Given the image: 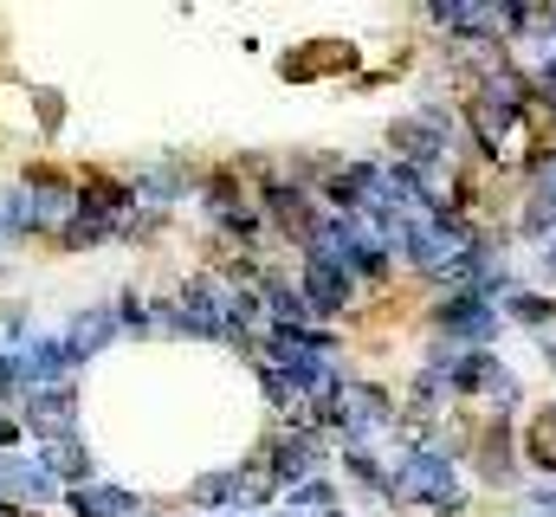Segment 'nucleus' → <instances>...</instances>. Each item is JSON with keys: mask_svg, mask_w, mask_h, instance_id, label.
Masks as SVG:
<instances>
[{"mask_svg": "<svg viewBox=\"0 0 556 517\" xmlns=\"http://www.w3.org/2000/svg\"><path fill=\"white\" fill-rule=\"evenodd\" d=\"M20 427L33 446H59V440H78V382H59V388H39V394H20L13 401Z\"/></svg>", "mask_w": 556, "mask_h": 517, "instance_id": "1", "label": "nucleus"}, {"mask_svg": "<svg viewBox=\"0 0 556 517\" xmlns=\"http://www.w3.org/2000/svg\"><path fill=\"white\" fill-rule=\"evenodd\" d=\"M59 343H65L72 369H85L91 356H104V350L117 343V311H111V304H85V311H72V324L59 330Z\"/></svg>", "mask_w": 556, "mask_h": 517, "instance_id": "2", "label": "nucleus"}, {"mask_svg": "<svg viewBox=\"0 0 556 517\" xmlns=\"http://www.w3.org/2000/svg\"><path fill=\"white\" fill-rule=\"evenodd\" d=\"M65 517H149L137 492H124V486H104V479H91V486H72L65 492Z\"/></svg>", "mask_w": 556, "mask_h": 517, "instance_id": "3", "label": "nucleus"}, {"mask_svg": "<svg viewBox=\"0 0 556 517\" xmlns=\"http://www.w3.org/2000/svg\"><path fill=\"white\" fill-rule=\"evenodd\" d=\"M39 466L72 492V486H91L98 479V459H91V446H85V433L78 440H59V446H39Z\"/></svg>", "mask_w": 556, "mask_h": 517, "instance_id": "4", "label": "nucleus"}, {"mask_svg": "<svg viewBox=\"0 0 556 517\" xmlns=\"http://www.w3.org/2000/svg\"><path fill=\"white\" fill-rule=\"evenodd\" d=\"M117 227H124V220H111V214H98V207H85V201H78V207H72V220L59 227V240H52V247H59V253H85V247L117 240Z\"/></svg>", "mask_w": 556, "mask_h": 517, "instance_id": "5", "label": "nucleus"}, {"mask_svg": "<svg viewBox=\"0 0 556 517\" xmlns=\"http://www.w3.org/2000/svg\"><path fill=\"white\" fill-rule=\"evenodd\" d=\"M188 505L194 512H240V466H220V472L188 479Z\"/></svg>", "mask_w": 556, "mask_h": 517, "instance_id": "6", "label": "nucleus"}, {"mask_svg": "<svg viewBox=\"0 0 556 517\" xmlns=\"http://www.w3.org/2000/svg\"><path fill=\"white\" fill-rule=\"evenodd\" d=\"M111 311H117V337H162V298L124 291Z\"/></svg>", "mask_w": 556, "mask_h": 517, "instance_id": "7", "label": "nucleus"}, {"mask_svg": "<svg viewBox=\"0 0 556 517\" xmlns=\"http://www.w3.org/2000/svg\"><path fill=\"white\" fill-rule=\"evenodd\" d=\"M33 117H39V136H46V142H59V129H65V98H59L52 85H33Z\"/></svg>", "mask_w": 556, "mask_h": 517, "instance_id": "8", "label": "nucleus"}, {"mask_svg": "<svg viewBox=\"0 0 556 517\" xmlns=\"http://www.w3.org/2000/svg\"><path fill=\"white\" fill-rule=\"evenodd\" d=\"M220 517H240V512H220Z\"/></svg>", "mask_w": 556, "mask_h": 517, "instance_id": "9", "label": "nucleus"}, {"mask_svg": "<svg viewBox=\"0 0 556 517\" xmlns=\"http://www.w3.org/2000/svg\"><path fill=\"white\" fill-rule=\"evenodd\" d=\"M149 517H162V512H149Z\"/></svg>", "mask_w": 556, "mask_h": 517, "instance_id": "10", "label": "nucleus"}]
</instances>
